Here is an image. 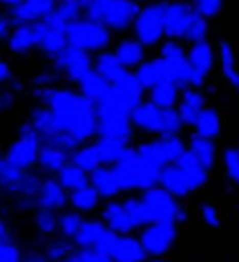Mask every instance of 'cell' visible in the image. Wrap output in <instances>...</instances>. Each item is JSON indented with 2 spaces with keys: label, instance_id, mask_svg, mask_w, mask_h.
Masks as SVG:
<instances>
[{
  "label": "cell",
  "instance_id": "cell-1",
  "mask_svg": "<svg viewBox=\"0 0 239 262\" xmlns=\"http://www.w3.org/2000/svg\"><path fill=\"white\" fill-rule=\"evenodd\" d=\"M31 95L54 113L59 131L70 134L80 147L90 144V139H98V108L82 98L77 88L59 82L54 88H34Z\"/></svg>",
  "mask_w": 239,
  "mask_h": 262
},
{
  "label": "cell",
  "instance_id": "cell-2",
  "mask_svg": "<svg viewBox=\"0 0 239 262\" xmlns=\"http://www.w3.org/2000/svg\"><path fill=\"white\" fill-rule=\"evenodd\" d=\"M208 172H211V170H208L201 160H195L190 152H185L178 162H172V165H167V167L162 170L160 185H162L167 193H172L175 198H185V195L201 190V188L208 183Z\"/></svg>",
  "mask_w": 239,
  "mask_h": 262
},
{
  "label": "cell",
  "instance_id": "cell-3",
  "mask_svg": "<svg viewBox=\"0 0 239 262\" xmlns=\"http://www.w3.org/2000/svg\"><path fill=\"white\" fill-rule=\"evenodd\" d=\"M98 108V137H111V139H121L129 142L134 137V121H132V111L121 103L111 88V93L95 105Z\"/></svg>",
  "mask_w": 239,
  "mask_h": 262
},
{
  "label": "cell",
  "instance_id": "cell-4",
  "mask_svg": "<svg viewBox=\"0 0 239 262\" xmlns=\"http://www.w3.org/2000/svg\"><path fill=\"white\" fill-rule=\"evenodd\" d=\"M67 34H70V47H77L90 54H100L105 49H113V44H116V34L105 24L93 21V18H80V21L70 24Z\"/></svg>",
  "mask_w": 239,
  "mask_h": 262
},
{
  "label": "cell",
  "instance_id": "cell-5",
  "mask_svg": "<svg viewBox=\"0 0 239 262\" xmlns=\"http://www.w3.org/2000/svg\"><path fill=\"white\" fill-rule=\"evenodd\" d=\"M113 170H116L118 180H121L124 190H142V193L155 188V185H160V175H162L160 170H155L152 165H147L139 157L137 147H132L121 162L113 165Z\"/></svg>",
  "mask_w": 239,
  "mask_h": 262
},
{
  "label": "cell",
  "instance_id": "cell-6",
  "mask_svg": "<svg viewBox=\"0 0 239 262\" xmlns=\"http://www.w3.org/2000/svg\"><path fill=\"white\" fill-rule=\"evenodd\" d=\"M41 147H44V139L36 134V131H34L29 123H24V126L18 128V134L13 137V142L6 147L3 160L11 162L13 167L24 170V172H31V167L39 165Z\"/></svg>",
  "mask_w": 239,
  "mask_h": 262
},
{
  "label": "cell",
  "instance_id": "cell-7",
  "mask_svg": "<svg viewBox=\"0 0 239 262\" xmlns=\"http://www.w3.org/2000/svg\"><path fill=\"white\" fill-rule=\"evenodd\" d=\"M132 36H137L147 49H160V44L167 39L165 36V0H152L142 6L137 24L132 29Z\"/></svg>",
  "mask_w": 239,
  "mask_h": 262
},
{
  "label": "cell",
  "instance_id": "cell-8",
  "mask_svg": "<svg viewBox=\"0 0 239 262\" xmlns=\"http://www.w3.org/2000/svg\"><path fill=\"white\" fill-rule=\"evenodd\" d=\"M57 72H59V77L64 80V82H70V85H80L88 75H93L95 72V54H90V52H82V49H77V47H67L54 62H49Z\"/></svg>",
  "mask_w": 239,
  "mask_h": 262
},
{
  "label": "cell",
  "instance_id": "cell-9",
  "mask_svg": "<svg viewBox=\"0 0 239 262\" xmlns=\"http://www.w3.org/2000/svg\"><path fill=\"white\" fill-rule=\"evenodd\" d=\"M41 36H44V24H18L16 31H13L3 44H6V49H8L11 57L26 59V57L39 54Z\"/></svg>",
  "mask_w": 239,
  "mask_h": 262
},
{
  "label": "cell",
  "instance_id": "cell-10",
  "mask_svg": "<svg viewBox=\"0 0 239 262\" xmlns=\"http://www.w3.org/2000/svg\"><path fill=\"white\" fill-rule=\"evenodd\" d=\"M188 64L193 72L190 88H203L213 72V67L219 64V49L211 41H201V44H190L188 47Z\"/></svg>",
  "mask_w": 239,
  "mask_h": 262
},
{
  "label": "cell",
  "instance_id": "cell-11",
  "mask_svg": "<svg viewBox=\"0 0 239 262\" xmlns=\"http://www.w3.org/2000/svg\"><path fill=\"white\" fill-rule=\"evenodd\" d=\"M142 244L152 257H162L178 242V224L175 221H155L142 229Z\"/></svg>",
  "mask_w": 239,
  "mask_h": 262
},
{
  "label": "cell",
  "instance_id": "cell-12",
  "mask_svg": "<svg viewBox=\"0 0 239 262\" xmlns=\"http://www.w3.org/2000/svg\"><path fill=\"white\" fill-rule=\"evenodd\" d=\"M195 8L188 0H165V36L185 41V31L190 26Z\"/></svg>",
  "mask_w": 239,
  "mask_h": 262
},
{
  "label": "cell",
  "instance_id": "cell-13",
  "mask_svg": "<svg viewBox=\"0 0 239 262\" xmlns=\"http://www.w3.org/2000/svg\"><path fill=\"white\" fill-rule=\"evenodd\" d=\"M67 47H70L67 24H62L57 16H52L49 21H44V36H41L39 57H44L47 62H54Z\"/></svg>",
  "mask_w": 239,
  "mask_h": 262
},
{
  "label": "cell",
  "instance_id": "cell-14",
  "mask_svg": "<svg viewBox=\"0 0 239 262\" xmlns=\"http://www.w3.org/2000/svg\"><path fill=\"white\" fill-rule=\"evenodd\" d=\"M142 198L147 201V206H149V211H152L155 221H175V224H178L183 206H180V203H178V198H175L172 193H167L162 185H155V188L144 190V193H142Z\"/></svg>",
  "mask_w": 239,
  "mask_h": 262
},
{
  "label": "cell",
  "instance_id": "cell-15",
  "mask_svg": "<svg viewBox=\"0 0 239 262\" xmlns=\"http://www.w3.org/2000/svg\"><path fill=\"white\" fill-rule=\"evenodd\" d=\"M11 18L18 24H44L57 13V0H24L8 11Z\"/></svg>",
  "mask_w": 239,
  "mask_h": 262
},
{
  "label": "cell",
  "instance_id": "cell-16",
  "mask_svg": "<svg viewBox=\"0 0 239 262\" xmlns=\"http://www.w3.org/2000/svg\"><path fill=\"white\" fill-rule=\"evenodd\" d=\"M139 11H142V6L132 3V0H116L113 8H111V13L105 16L103 24H105L113 34H126V31L134 29Z\"/></svg>",
  "mask_w": 239,
  "mask_h": 262
},
{
  "label": "cell",
  "instance_id": "cell-17",
  "mask_svg": "<svg viewBox=\"0 0 239 262\" xmlns=\"http://www.w3.org/2000/svg\"><path fill=\"white\" fill-rule=\"evenodd\" d=\"M113 93L121 98V103L134 113L142 103H144V95H147V90H144V85L137 80V75L129 70V72H124L121 77H118L116 82H113Z\"/></svg>",
  "mask_w": 239,
  "mask_h": 262
},
{
  "label": "cell",
  "instance_id": "cell-18",
  "mask_svg": "<svg viewBox=\"0 0 239 262\" xmlns=\"http://www.w3.org/2000/svg\"><path fill=\"white\" fill-rule=\"evenodd\" d=\"M162 118H165V108L144 100L134 113H132V121H134V128L142 131V134H149V137H160L162 134Z\"/></svg>",
  "mask_w": 239,
  "mask_h": 262
},
{
  "label": "cell",
  "instance_id": "cell-19",
  "mask_svg": "<svg viewBox=\"0 0 239 262\" xmlns=\"http://www.w3.org/2000/svg\"><path fill=\"white\" fill-rule=\"evenodd\" d=\"M113 52L118 54V59L124 62V67L132 70V72L149 59V57H147V47H144L137 36H118L116 44H113Z\"/></svg>",
  "mask_w": 239,
  "mask_h": 262
},
{
  "label": "cell",
  "instance_id": "cell-20",
  "mask_svg": "<svg viewBox=\"0 0 239 262\" xmlns=\"http://www.w3.org/2000/svg\"><path fill=\"white\" fill-rule=\"evenodd\" d=\"M100 219L113 234H132V229H137L129 216L126 201H108L100 211Z\"/></svg>",
  "mask_w": 239,
  "mask_h": 262
},
{
  "label": "cell",
  "instance_id": "cell-21",
  "mask_svg": "<svg viewBox=\"0 0 239 262\" xmlns=\"http://www.w3.org/2000/svg\"><path fill=\"white\" fill-rule=\"evenodd\" d=\"M208 108V100H206V93L203 88H188L183 90L180 95V103H178V113L183 116V123L185 126H195V121L201 118V113Z\"/></svg>",
  "mask_w": 239,
  "mask_h": 262
},
{
  "label": "cell",
  "instance_id": "cell-22",
  "mask_svg": "<svg viewBox=\"0 0 239 262\" xmlns=\"http://www.w3.org/2000/svg\"><path fill=\"white\" fill-rule=\"evenodd\" d=\"M216 49H219V70H221L224 80L234 88V93L239 98V57H236V49L226 39H219Z\"/></svg>",
  "mask_w": 239,
  "mask_h": 262
},
{
  "label": "cell",
  "instance_id": "cell-23",
  "mask_svg": "<svg viewBox=\"0 0 239 262\" xmlns=\"http://www.w3.org/2000/svg\"><path fill=\"white\" fill-rule=\"evenodd\" d=\"M147 254H149V252L144 249L142 239H137V236H132V234H118L116 247H113V252H111V257H113L116 262H144Z\"/></svg>",
  "mask_w": 239,
  "mask_h": 262
},
{
  "label": "cell",
  "instance_id": "cell-24",
  "mask_svg": "<svg viewBox=\"0 0 239 262\" xmlns=\"http://www.w3.org/2000/svg\"><path fill=\"white\" fill-rule=\"evenodd\" d=\"M108 234H111V229L103 224V219H85L75 236V244L80 249H98Z\"/></svg>",
  "mask_w": 239,
  "mask_h": 262
},
{
  "label": "cell",
  "instance_id": "cell-25",
  "mask_svg": "<svg viewBox=\"0 0 239 262\" xmlns=\"http://www.w3.org/2000/svg\"><path fill=\"white\" fill-rule=\"evenodd\" d=\"M26 123L36 131V134L47 142L49 137H54V134H59V126H57V118H54V113L47 108V105H41V103H36L31 111H29V116H26Z\"/></svg>",
  "mask_w": 239,
  "mask_h": 262
},
{
  "label": "cell",
  "instance_id": "cell-26",
  "mask_svg": "<svg viewBox=\"0 0 239 262\" xmlns=\"http://www.w3.org/2000/svg\"><path fill=\"white\" fill-rule=\"evenodd\" d=\"M134 75H137V80L144 85V90H147V93H149L152 88L162 85V82H170L167 67H165V62H162L160 57H149L142 67H137V70H134Z\"/></svg>",
  "mask_w": 239,
  "mask_h": 262
},
{
  "label": "cell",
  "instance_id": "cell-27",
  "mask_svg": "<svg viewBox=\"0 0 239 262\" xmlns=\"http://www.w3.org/2000/svg\"><path fill=\"white\" fill-rule=\"evenodd\" d=\"M90 185L100 193V198H108V201H116L118 193H124L121 180H118L113 167H98L95 172H90Z\"/></svg>",
  "mask_w": 239,
  "mask_h": 262
},
{
  "label": "cell",
  "instance_id": "cell-28",
  "mask_svg": "<svg viewBox=\"0 0 239 262\" xmlns=\"http://www.w3.org/2000/svg\"><path fill=\"white\" fill-rule=\"evenodd\" d=\"M93 144H95V149H98V155H100L103 167H113V165H118V162H121V160L126 157V152L132 149V147H129V142L111 139V137H98Z\"/></svg>",
  "mask_w": 239,
  "mask_h": 262
},
{
  "label": "cell",
  "instance_id": "cell-29",
  "mask_svg": "<svg viewBox=\"0 0 239 262\" xmlns=\"http://www.w3.org/2000/svg\"><path fill=\"white\" fill-rule=\"evenodd\" d=\"M70 203V193L62 188V183L57 178H47L44 188L39 193V208H49V211H59Z\"/></svg>",
  "mask_w": 239,
  "mask_h": 262
},
{
  "label": "cell",
  "instance_id": "cell-30",
  "mask_svg": "<svg viewBox=\"0 0 239 262\" xmlns=\"http://www.w3.org/2000/svg\"><path fill=\"white\" fill-rule=\"evenodd\" d=\"M72 162V155L59 149V147H52V144H44L41 147V155H39V167L41 172L47 175H59L67 165Z\"/></svg>",
  "mask_w": 239,
  "mask_h": 262
},
{
  "label": "cell",
  "instance_id": "cell-31",
  "mask_svg": "<svg viewBox=\"0 0 239 262\" xmlns=\"http://www.w3.org/2000/svg\"><path fill=\"white\" fill-rule=\"evenodd\" d=\"M95 72H100L111 85L121 77L124 72H129L126 67H124V62L118 59V54L113 52V49H105V52H100V54H95Z\"/></svg>",
  "mask_w": 239,
  "mask_h": 262
},
{
  "label": "cell",
  "instance_id": "cell-32",
  "mask_svg": "<svg viewBox=\"0 0 239 262\" xmlns=\"http://www.w3.org/2000/svg\"><path fill=\"white\" fill-rule=\"evenodd\" d=\"M188 152L195 157V160H201L208 170L216 165V160H219V147H216V139H206V137H198V134H193L190 139H188Z\"/></svg>",
  "mask_w": 239,
  "mask_h": 262
},
{
  "label": "cell",
  "instance_id": "cell-33",
  "mask_svg": "<svg viewBox=\"0 0 239 262\" xmlns=\"http://www.w3.org/2000/svg\"><path fill=\"white\" fill-rule=\"evenodd\" d=\"M111 88H113V85H111V82H108V80H105L100 72L88 75V77H85V80L77 85L80 95H82V98H88V100H90V103H95V105H98V103H100V100H103V98L111 93Z\"/></svg>",
  "mask_w": 239,
  "mask_h": 262
},
{
  "label": "cell",
  "instance_id": "cell-34",
  "mask_svg": "<svg viewBox=\"0 0 239 262\" xmlns=\"http://www.w3.org/2000/svg\"><path fill=\"white\" fill-rule=\"evenodd\" d=\"M152 142H155V149H157V155H160V160H162L165 165L178 162V160L188 152V144H185L180 137H157V139H152Z\"/></svg>",
  "mask_w": 239,
  "mask_h": 262
},
{
  "label": "cell",
  "instance_id": "cell-35",
  "mask_svg": "<svg viewBox=\"0 0 239 262\" xmlns=\"http://www.w3.org/2000/svg\"><path fill=\"white\" fill-rule=\"evenodd\" d=\"M221 126H224V121H221V113H219V108H213V105H208L203 113H201V118L195 121V126H193V131L198 137H206V139H216L219 134H221Z\"/></svg>",
  "mask_w": 239,
  "mask_h": 262
},
{
  "label": "cell",
  "instance_id": "cell-36",
  "mask_svg": "<svg viewBox=\"0 0 239 262\" xmlns=\"http://www.w3.org/2000/svg\"><path fill=\"white\" fill-rule=\"evenodd\" d=\"M180 95H183V90L175 82H162V85H157L147 93V100L160 105V108H178Z\"/></svg>",
  "mask_w": 239,
  "mask_h": 262
},
{
  "label": "cell",
  "instance_id": "cell-37",
  "mask_svg": "<svg viewBox=\"0 0 239 262\" xmlns=\"http://www.w3.org/2000/svg\"><path fill=\"white\" fill-rule=\"evenodd\" d=\"M54 178L62 183V188H64L67 193H75V190L90 185V172H85L82 167H77V165H72V162H70L59 175H54Z\"/></svg>",
  "mask_w": 239,
  "mask_h": 262
},
{
  "label": "cell",
  "instance_id": "cell-38",
  "mask_svg": "<svg viewBox=\"0 0 239 262\" xmlns=\"http://www.w3.org/2000/svg\"><path fill=\"white\" fill-rule=\"evenodd\" d=\"M70 206H72V211L90 213V211H95V208L100 206V193H98L93 185H88V188H80V190L70 193Z\"/></svg>",
  "mask_w": 239,
  "mask_h": 262
},
{
  "label": "cell",
  "instance_id": "cell-39",
  "mask_svg": "<svg viewBox=\"0 0 239 262\" xmlns=\"http://www.w3.org/2000/svg\"><path fill=\"white\" fill-rule=\"evenodd\" d=\"M72 165L82 167L85 172H95L98 167H103L100 155H98V149H95L93 142H90V144H82V147H77V149L72 152Z\"/></svg>",
  "mask_w": 239,
  "mask_h": 262
},
{
  "label": "cell",
  "instance_id": "cell-40",
  "mask_svg": "<svg viewBox=\"0 0 239 262\" xmlns=\"http://www.w3.org/2000/svg\"><path fill=\"white\" fill-rule=\"evenodd\" d=\"M126 208H129V216H132V221H134L137 229H144V226L155 224V216H152V211H149V206H147V201L142 195L129 198L126 201Z\"/></svg>",
  "mask_w": 239,
  "mask_h": 262
},
{
  "label": "cell",
  "instance_id": "cell-41",
  "mask_svg": "<svg viewBox=\"0 0 239 262\" xmlns=\"http://www.w3.org/2000/svg\"><path fill=\"white\" fill-rule=\"evenodd\" d=\"M54 16L67 26L85 18V0H57V13Z\"/></svg>",
  "mask_w": 239,
  "mask_h": 262
},
{
  "label": "cell",
  "instance_id": "cell-42",
  "mask_svg": "<svg viewBox=\"0 0 239 262\" xmlns=\"http://www.w3.org/2000/svg\"><path fill=\"white\" fill-rule=\"evenodd\" d=\"M208 34H211V21L203 18L201 13H193L190 18V26L185 31V44H201V41H208Z\"/></svg>",
  "mask_w": 239,
  "mask_h": 262
},
{
  "label": "cell",
  "instance_id": "cell-43",
  "mask_svg": "<svg viewBox=\"0 0 239 262\" xmlns=\"http://www.w3.org/2000/svg\"><path fill=\"white\" fill-rule=\"evenodd\" d=\"M34 226H36L39 234L49 236V234L59 231V213L49 211V208H36L34 211Z\"/></svg>",
  "mask_w": 239,
  "mask_h": 262
},
{
  "label": "cell",
  "instance_id": "cell-44",
  "mask_svg": "<svg viewBox=\"0 0 239 262\" xmlns=\"http://www.w3.org/2000/svg\"><path fill=\"white\" fill-rule=\"evenodd\" d=\"M24 170H18V167H13L11 162H6V160H0V185H3V190L11 195L16 188H18V183L24 180Z\"/></svg>",
  "mask_w": 239,
  "mask_h": 262
},
{
  "label": "cell",
  "instance_id": "cell-45",
  "mask_svg": "<svg viewBox=\"0 0 239 262\" xmlns=\"http://www.w3.org/2000/svg\"><path fill=\"white\" fill-rule=\"evenodd\" d=\"M82 221H85V219H82L80 211H62V213H59V234H62L64 239H72V242H75V236H77Z\"/></svg>",
  "mask_w": 239,
  "mask_h": 262
},
{
  "label": "cell",
  "instance_id": "cell-46",
  "mask_svg": "<svg viewBox=\"0 0 239 262\" xmlns=\"http://www.w3.org/2000/svg\"><path fill=\"white\" fill-rule=\"evenodd\" d=\"M160 59L165 62H178V59H188V49H185V41L180 39H165L160 44Z\"/></svg>",
  "mask_w": 239,
  "mask_h": 262
},
{
  "label": "cell",
  "instance_id": "cell-47",
  "mask_svg": "<svg viewBox=\"0 0 239 262\" xmlns=\"http://www.w3.org/2000/svg\"><path fill=\"white\" fill-rule=\"evenodd\" d=\"M221 162H224V172L226 180L239 185V147H226L221 152Z\"/></svg>",
  "mask_w": 239,
  "mask_h": 262
},
{
  "label": "cell",
  "instance_id": "cell-48",
  "mask_svg": "<svg viewBox=\"0 0 239 262\" xmlns=\"http://www.w3.org/2000/svg\"><path fill=\"white\" fill-rule=\"evenodd\" d=\"M70 239H64V236H57V239H49L47 242V247H44V254H47V259H54V262H62V259H67V257H72L70 254Z\"/></svg>",
  "mask_w": 239,
  "mask_h": 262
},
{
  "label": "cell",
  "instance_id": "cell-49",
  "mask_svg": "<svg viewBox=\"0 0 239 262\" xmlns=\"http://www.w3.org/2000/svg\"><path fill=\"white\" fill-rule=\"evenodd\" d=\"M116 0H85V18H93V21H105V16L111 13Z\"/></svg>",
  "mask_w": 239,
  "mask_h": 262
},
{
  "label": "cell",
  "instance_id": "cell-50",
  "mask_svg": "<svg viewBox=\"0 0 239 262\" xmlns=\"http://www.w3.org/2000/svg\"><path fill=\"white\" fill-rule=\"evenodd\" d=\"M193 3V8H195V13H201L203 18H216L221 11H224V6H226V0H190Z\"/></svg>",
  "mask_w": 239,
  "mask_h": 262
},
{
  "label": "cell",
  "instance_id": "cell-51",
  "mask_svg": "<svg viewBox=\"0 0 239 262\" xmlns=\"http://www.w3.org/2000/svg\"><path fill=\"white\" fill-rule=\"evenodd\" d=\"M59 72L49 64V67H44V70H39L34 77H31V85L34 88H54V85H59Z\"/></svg>",
  "mask_w": 239,
  "mask_h": 262
},
{
  "label": "cell",
  "instance_id": "cell-52",
  "mask_svg": "<svg viewBox=\"0 0 239 262\" xmlns=\"http://www.w3.org/2000/svg\"><path fill=\"white\" fill-rule=\"evenodd\" d=\"M0 262H21V249L16 242H0Z\"/></svg>",
  "mask_w": 239,
  "mask_h": 262
},
{
  "label": "cell",
  "instance_id": "cell-53",
  "mask_svg": "<svg viewBox=\"0 0 239 262\" xmlns=\"http://www.w3.org/2000/svg\"><path fill=\"white\" fill-rule=\"evenodd\" d=\"M77 259L80 262H116L111 254H105L100 249H80L77 252Z\"/></svg>",
  "mask_w": 239,
  "mask_h": 262
},
{
  "label": "cell",
  "instance_id": "cell-54",
  "mask_svg": "<svg viewBox=\"0 0 239 262\" xmlns=\"http://www.w3.org/2000/svg\"><path fill=\"white\" fill-rule=\"evenodd\" d=\"M201 219H203L206 226H219L221 224V213H219V208L213 203H203L201 206Z\"/></svg>",
  "mask_w": 239,
  "mask_h": 262
},
{
  "label": "cell",
  "instance_id": "cell-55",
  "mask_svg": "<svg viewBox=\"0 0 239 262\" xmlns=\"http://www.w3.org/2000/svg\"><path fill=\"white\" fill-rule=\"evenodd\" d=\"M18 75H16V70H13V59L11 57H6L3 62H0V85H8V82H13Z\"/></svg>",
  "mask_w": 239,
  "mask_h": 262
},
{
  "label": "cell",
  "instance_id": "cell-56",
  "mask_svg": "<svg viewBox=\"0 0 239 262\" xmlns=\"http://www.w3.org/2000/svg\"><path fill=\"white\" fill-rule=\"evenodd\" d=\"M13 31H16V21L11 18V13H8V11H3V18H0V39L6 41Z\"/></svg>",
  "mask_w": 239,
  "mask_h": 262
},
{
  "label": "cell",
  "instance_id": "cell-57",
  "mask_svg": "<svg viewBox=\"0 0 239 262\" xmlns=\"http://www.w3.org/2000/svg\"><path fill=\"white\" fill-rule=\"evenodd\" d=\"M13 103H16V93L13 90H8V88H3L0 90V111H11L13 108Z\"/></svg>",
  "mask_w": 239,
  "mask_h": 262
},
{
  "label": "cell",
  "instance_id": "cell-58",
  "mask_svg": "<svg viewBox=\"0 0 239 262\" xmlns=\"http://www.w3.org/2000/svg\"><path fill=\"white\" fill-rule=\"evenodd\" d=\"M0 242H13V231H11L8 219H3V224H0Z\"/></svg>",
  "mask_w": 239,
  "mask_h": 262
},
{
  "label": "cell",
  "instance_id": "cell-59",
  "mask_svg": "<svg viewBox=\"0 0 239 262\" xmlns=\"http://www.w3.org/2000/svg\"><path fill=\"white\" fill-rule=\"evenodd\" d=\"M0 3H3V8H6V11H11V8H16L18 3H24V0H0Z\"/></svg>",
  "mask_w": 239,
  "mask_h": 262
},
{
  "label": "cell",
  "instance_id": "cell-60",
  "mask_svg": "<svg viewBox=\"0 0 239 262\" xmlns=\"http://www.w3.org/2000/svg\"><path fill=\"white\" fill-rule=\"evenodd\" d=\"M26 262H47V259H44V257H39V254H31Z\"/></svg>",
  "mask_w": 239,
  "mask_h": 262
},
{
  "label": "cell",
  "instance_id": "cell-61",
  "mask_svg": "<svg viewBox=\"0 0 239 262\" xmlns=\"http://www.w3.org/2000/svg\"><path fill=\"white\" fill-rule=\"evenodd\" d=\"M132 3H137V6H147V3H152V0H132Z\"/></svg>",
  "mask_w": 239,
  "mask_h": 262
},
{
  "label": "cell",
  "instance_id": "cell-62",
  "mask_svg": "<svg viewBox=\"0 0 239 262\" xmlns=\"http://www.w3.org/2000/svg\"><path fill=\"white\" fill-rule=\"evenodd\" d=\"M62 262H80V259H77V254H72V257H67V259H62Z\"/></svg>",
  "mask_w": 239,
  "mask_h": 262
},
{
  "label": "cell",
  "instance_id": "cell-63",
  "mask_svg": "<svg viewBox=\"0 0 239 262\" xmlns=\"http://www.w3.org/2000/svg\"><path fill=\"white\" fill-rule=\"evenodd\" d=\"M149 262H167V259H162V257H155V259H149Z\"/></svg>",
  "mask_w": 239,
  "mask_h": 262
}]
</instances>
